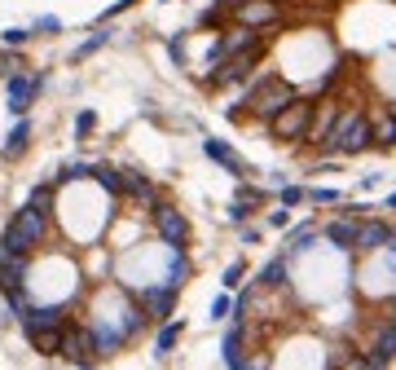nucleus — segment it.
<instances>
[{
  "label": "nucleus",
  "instance_id": "obj_1",
  "mask_svg": "<svg viewBox=\"0 0 396 370\" xmlns=\"http://www.w3.org/2000/svg\"><path fill=\"white\" fill-rule=\"evenodd\" d=\"M370 146H375V124L361 115V111H339L326 133V150H334L339 159H348V154H366Z\"/></svg>",
  "mask_w": 396,
  "mask_h": 370
},
{
  "label": "nucleus",
  "instance_id": "obj_2",
  "mask_svg": "<svg viewBox=\"0 0 396 370\" xmlns=\"http://www.w3.org/2000/svg\"><path fill=\"white\" fill-rule=\"evenodd\" d=\"M44 234H49V212H40L35 203H27V207L5 225V234H0V252H27L31 256V247H40Z\"/></svg>",
  "mask_w": 396,
  "mask_h": 370
},
{
  "label": "nucleus",
  "instance_id": "obj_3",
  "mask_svg": "<svg viewBox=\"0 0 396 370\" xmlns=\"http://www.w3.org/2000/svg\"><path fill=\"white\" fill-rule=\"evenodd\" d=\"M313 111L317 106L308 98H295L291 106H282V111L269 119V133L278 141H304L308 133H313Z\"/></svg>",
  "mask_w": 396,
  "mask_h": 370
},
{
  "label": "nucleus",
  "instance_id": "obj_4",
  "mask_svg": "<svg viewBox=\"0 0 396 370\" xmlns=\"http://www.w3.org/2000/svg\"><path fill=\"white\" fill-rule=\"evenodd\" d=\"M392 362H396V308H388V317L375 326L366 357H357V366H361V370H383Z\"/></svg>",
  "mask_w": 396,
  "mask_h": 370
},
{
  "label": "nucleus",
  "instance_id": "obj_5",
  "mask_svg": "<svg viewBox=\"0 0 396 370\" xmlns=\"http://www.w3.org/2000/svg\"><path fill=\"white\" fill-rule=\"evenodd\" d=\"M5 84H9V115L18 119V115L31 111L35 98H40V89H44V71H14Z\"/></svg>",
  "mask_w": 396,
  "mask_h": 370
},
{
  "label": "nucleus",
  "instance_id": "obj_6",
  "mask_svg": "<svg viewBox=\"0 0 396 370\" xmlns=\"http://www.w3.org/2000/svg\"><path fill=\"white\" fill-rule=\"evenodd\" d=\"M225 366L229 370H247V304L243 300H234V326L225 331Z\"/></svg>",
  "mask_w": 396,
  "mask_h": 370
},
{
  "label": "nucleus",
  "instance_id": "obj_7",
  "mask_svg": "<svg viewBox=\"0 0 396 370\" xmlns=\"http://www.w3.org/2000/svg\"><path fill=\"white\" fill-rule=\"evenodd\" d=\"M150 216H154V230H159V238H163V247H189V221L181 216L176 207H167V203H154L150 207Z\"/></svg>",
  "mask_w": 396,
  "mask_h": 370
},
{
  "label": "nucleus",
  "instance_id": "obj_8",
  "mask_svg": "<svg viewBox=\"0 0 396 370\" xmlns=\"http://www.w3.org/2000/svg\"><path fill=\"white\" fill-rule=\"evenodd\" d=\"M176 295H181V286L159 282V286H146V291H132V300L146 308L150 322H167V317H172V308H176Z\"/></svg>",
  "mask_w": 396,
  "mask_h": 370
},
{
  "label": "nucleus",
  "instance_id": "obj_9",
  "mask_svg": "<svg viewBox=\"0 0 396 370\" xmlns=\"http://www.w3.org/2000/svg\"><path fill=\"white\" fill-rule=\"evenodd\" d=\"M62 357H66V362L70 366H93V362H97V340H93V326H75V331H70L66 326V340H62Z\"/></svg>",
  "mask_w": 396,
  "mask_h": 370
},
{
  "label": "nucleus",
  "instance_id": "obj_10",
  "mask_svg": "<svg viewBox=\"0 0 396 370\" xmlns=\"http://www.w3.org/2000/svg\"><path fill=\"white\" fill-rule=\"evenodd\" d=\"M278 0H243V5H234L229 9V18L234 22H243V27H269V22H278Z\"/></svg>",
  "mask_w": 396,
  "mask_h": 370
},
{
  "label": "nucleus",
  "instance_id": "obj_11",
  "mask_svg": "<svg viewBox=\"0 0 396 370\" xmlns=\"http://www.w3.org/2000/svg\"><path fill=\"white\" fill-rule=\"evenodd\" d=\"M202 154H207L211 163H220L225 172H234L238 181H247V176H251V168H247V159H243V154H238L234 146H225L220 137H207V141H202Z\"/></svg>",
  "mask_w": 396,
  "mask_h": 370
},
{
  "label": "nucleus",
  "instance_id": "obj_12",
  "mask_svg": "<svg viewBox=\"0 0 396 370\" xmlns=\"http://www.w3.org/2000/svg\"><path fill=\"white\" fill-rule=\"evenodd\" d=\"M18 322H22V335H31V331H49V326H66V308L62 304H31Z\"/></svg>",
  "mask_w": 396,
  "mask_h": 370
},
{
  "label": "nucleus",
  "instance_id": "obj_13",
  "mask_svg": "<svg viewBox=\"0 0 396 370\" xmlns=\"http://www.w3.org/2000/svg\"><path fill=\"white\" fill-rule=\"evenodd\" d=\"M357 216H334L321 225V234H326V243L330 247H339V252H357Z\"/></svg>",
  "mask_w": 396,
  "mask_h": 370
},
{
  "label": "nucleus",
  "instance_id": "obj_14",
  "mask_svg": "<svg viewBox=\"0 0 396 370\" xmlns=\"http://www.w3.org/2000/svg\"><path fill=\"white\" fill-rule=\"evenodd\" d=\"M388 238H392V225H383V221H366L361 216V225H357V252H383L388 247Z\"/></svg>",
  "mask_w": 396,
  "mask_h": 370
},
{
  "label": "nucleus",
  "instance_id": "obj_15",
  "mask_svg": "<svg viewBox=\"0 0 396 370\" xmlns=\"http://www.w3.org/2000/svg\"><path fill=\"white\" fill-rule=\"evenodd\" d=\"M286 265H291V256L278 252V256L269 260V265H264V269L256 273V291H278V286L291 282V278H286Z\"/></svg>",
  "mask_w": 396,
  "mask_h": 370
},
{
  "label": "nucleus",
  "instance_id": "obj_16",
  "mask_svg": "<svg viewBox=\"0 0 396 370\" xmlns=\"http://www.w3.org/2000/svg\"><path fill=\"white\" fill-rule=\"evenodd\" d=\"M27 146H31V119H27V115H18V124L9 128L5 150H0V154H5V159L14 163V159H22V154H27Z\"/></svg>",
  "mask_w": 396,
  "mask_h": 370
},
{
  "label": "nucleus",
  "instance_id": "obj_17",
  "mask_svg": "<svg viewBox=\"0 0 396 370\" xmlns=\"http://www.w3.org/2000/svg\"><path fill=\"white\" fill-rule=\"evenodd\" d=\"M31 349L44 353V357H62V340H66V326H49V331H31Z\"/></svg>",
  "mask_w": 396,
  "mask_h": 370
},
{
  "label": "nucleus",
  "instance_id": "obj_18",
  "mask_svg": "<svg viewBox=\"0 0 396 370\" xmlns=\"http://www.w3.org/2000/svg\"><path fill=\"white\" fill-rule=\"evenodd\" d=\"M370 124H375V146L379 150H396V106H388V111L375 115Z\"/></svg>",
  "mask_w": 396,
  "mask_h": 370
},
{
  "label": "nucleus",
  "instance_id": "obj_19",
  "mask_svg": "<svg viewBox=\"0 0 396 370\" xmlns=\"http://www.w3.org/2000/svg\"><path fill=\"white\" fill-rule=\"evenodd\" d=\"M317 243V225H291V234H286V256H304L308 247Z\"/></svg>",
  "mask_w": 396,
  "mask_h": 370
},
{
  "label": "nucleus",
  "instance_id": "obj_20",
  "mask_svg": "<svg viewBox=\"0 0 396 370\" xmlns=\"http://www.w3.org/2000/svg\"><path fill=\"white\" fill-rule=\"evenodd\" d=\"M93 181H97L102 189H106V194H128V189H124V172H119V168H111V163H93Z\"/></svg>",
  "mask_w": 396,
  "mask_h": 370
},
{
  "label": "nucleus",
  "instance_id": "obj_21",
  "mask_svg": "<svg viewBox=\"0 0 396 370\" xmlns=\"http://www.w3.org/2000/svg\"><path fill=\"white\" fill-rule=\"evenodd\" d=\"M181 331H185V322H181V317H167V322H163L159 340H154V353H159V362H163V357L176 349V340H181Z\"/></svg>",
  "mask_w": 396,
  "mask_h": 370
},
{
  "label": "nucleus",
  "instance_id": "obj_22",
  "mask_svg": "<svg viewBox=\"0 0 396 370\" xmlns=\"http://www.w3.org/2000/svg\"><path fill=\"white\" fill-rule=\"evenodd\" d=\"M106 44H111V31H106V22H102V27L93 31V35H88V40H84V44H79V49L70 53V57H75V62H84V57H93L97 49H106Z\"/></svg>",
  "mask_w": 396,
  "mask_h": 370
},
{
  "label": "nucleus",
  "instance_id": "obj_23",
  "mask_svg": "<svg viewBox=\"0 0 396 370\" xmlns=\"http://www.w3.org/2000/svg\"><path fill=\"white\" fill-rule=\"evenodd\" d=\"M84 176H93V163H62L49 181L53 185H70V181H84Z\"/></svg>",
  "mask_w": 396,
  "mask_h": 370
},
{
  "label": "nucleus",
  "instance_id": "obj_24",
  "mask_svg": "<svg viewBox=\"0 0 396 370\" xmlns=\"http://www.w3.org/2000/svg\"><path fill=\"white\" fill-rule=\"evenodd\" d=\"M243 278H247V260H234V265L220 273V286H225V291H238V286H243Z\"/></svg>",
  "mask_w": 396,
  "mask_h": 370
},
{
  "label": "nucleus",
  "instance_id": "obj_25",
  "mask_svg": "<svg viewBox=\"0 0 396 370\" xmlns=\"http://www.w3.org/2000/svg\"><path fill=\"white\" fill-rule=\"evenodd\" d=\"M278 203H286V207L308 203V185H278Z\"/></svg>",
  "mask_w": 396,
  "mask_h": 370
},
{
  "label": "nucleus",
  "instance_id": "obj_26",
  "mask_svg": "<svg viewBox=\"0 0 396 370\" xmlns=\"http://www.w3.org/2000/svg\"><path fill=\"white\" fill-rule=\"evenodd\" d=\"M27 203H35V207H40V212H49V216H53V181H44V185H35L31 189V198Z\"/></svg>",
  "mask_w": 396,
  "mask_h": 370
},
{
  "label": "nucleus",
  "instance_id": "obj_27",
  "mask_svg": "<svg viewBox=\"0 0 396 370\" xmlns=\"http://www.w3.org/2000/svg\"><path fill=\"white\" fill-rule=\"evenodd\" d=\"M31 35H35L31 27H9V31H0V44H9V49H22Z\"/></svg>",
  "mask_w": 396,
  "mask_h": 370
},
{
  "label": "nucleus",
  "instance_id": "obj_28",
  "mask_svg": "<svg viewBox=\"0 0 396 370\" xmlns=\"http://www.w3.org/2000/svg\"><path fill=\"white\" fill-rule=\"evenodd\" d=\"M308 203H317V207H334V203H343L339 189H330V185H321V189H308Z\"/></svg>",
  "mask_w": 396,
  "mask_h": 370
},
{
  "label": "nucleus",
  "instance_id": "obj_29",
  "mask_svg": "<svg viewBox=\"0 0 396 370\" xmlns=\"http://www.w3.org/2000/svg\"><path fill=\"white\" fill-rule=\"evenodd\" d=\"M234 313V291H225V295H216L211 300V322H225Z\"/></svg>",
  "mask_w": 396,
  "mask_h": 370
},
{
  "label": "nucleus",
  "instance_id": "obj_30",
  "mask_svg": "<svg viewBox=\"0 0 396 370\" xmlns=\"http://www.w3.org/2000/svg\"><path fill=\"white\" fill-rule=\"evenodd\" d=\"M251 212H256V203H247V198H238V194H234V203H229V221H234V225H247Z\"/></svg>",
  "mask_w": 396,
  "mask_h": 370
},
{
  "label": "nucleus",
  "instance_id": "obj_31",
  "mask_svg": "<svg viewBox=\"0 0 396 370\" xmlns=\"http://www.w3.org/2000/svg\"><path fill=\"white\" fill-rule=\"evenodd\" d=\"M93 128H97V115H93V111H79V115H75V141H84Z\"/></svg>",
  "mask_w": 396,
  "mask_h": 370
},
{
  "label": "nucleus",
  "instance_id": "obj_32",
  "mask_svg": "<svg viewBox=\"0 0 396 370\" xmlns=\"http://www.w3.org/2000/svg\"><path fill=\"white\" fill-rule=\"evenodd\" d=\"M14 71H22V66H18V49H9V44H5V49H0V75L9 80Z\"/></svg>",
  "mask_w": 396,
  "mask_h": 370
},
{
  "label": "nucleus",
  "instance_id": "obj_33",
  "mask_svg": "<svg viewBox=\"0 0 396 370\" xmlns=\"http://www.w3.org/2000/svg\"><path fill=\"white\" fill-rule=\"evenodd\" d=\"M167 53H172L176 66H185V31H176L172 40H167Z\"/></svg>",
  "mask_w": 396,
  "mask_h": 370
},
{
  "label": "nucleus",
  "instance_id": "obj_34",
  "mask_svg": "<svg viewBox=\"0 0 396 370\" xmlns=\"http://www.w3.org/2000/svg\"><path fill=\"white\" fill-rule=\"evenodd\" d=\"M291 212L295 207H286V203H282V207H273L269 212V225H273V230H291Z\"/></svg>",
  "mask_w": 396,
  "mask_h": 370
},
{
  "label": "nucleus",
  "instance_id": "obj_35",
  "mask_svg": "<svg viewBox=\"0 0 396 370\" xmlns=\"http://www.w3.org/2000/svg\"><path fill=\"white\" fill-rule=\"evenodd\" d=\"M31 31H49V35H53V31H62V22H57L53 14H40V18H35V27H31Z\"/></svg>",
  "mask_w": 396,
  "mask_h": 370
},
{
  "label": "nucleus",
  "instance_id": "obj_36",
  "mask_svg": "<svg viewBox=\"0 0 396 370\" xmlns=\"http://www.w3.org/2000/svg\"><path fill=\"white\" fill-rule=\"evenodd\" d=\"M132 5H137V0H115V5H111V9H106V14H102L97 22H111L115 14H124V9H132Z\"/></svg>",
  "mask_w": 396,
  "mask_h": 370
},
{
  "label": "nucleus",
  "instance_id": "obj_37",
  "mask_svg": "<svg viewBox=\"0 0 396 370\" xmlns=\"http://www.w3.org/2000/svg\"><path fill=\"white\" fill-rule=\"evenodd\" d=\"M238 238H243V243H260V230L256 225H238Z\"/></svg>",
  "mask_w": 396,
  "mask_h": 370
},
{
  "label": "nucleus",
  "instance_id": "obj_38",
  "mask_svg": "<svg viewBox=\"0 0 396 370\" xmlns=\"http://www.w3.org/2000/svg\"><path fill=\"white\" fill-rule=\"evenodd\" d=\"M225 5H229V9H234V5H243V0H225Z\"/></svg>",
  "mask_w": 396,
  "mask_h": 370
},
{
  "label": "nucleus",
  "instance_id": "obj_39",
  "mask_svg": "<svg viewBox=\"0 0 396 370\" xmlns=\"http://www.w3.org/2000/svg\"><path fill=\"white\" fill-rule=\"evenodd\" d=\"M388 308H396V295H392V304H388Z\"/></svg>",
  "mask_w": 396,
  "mask_h": 370
}]
</instances>
